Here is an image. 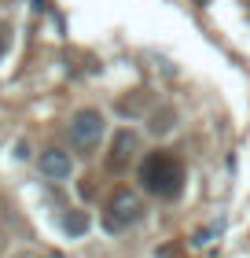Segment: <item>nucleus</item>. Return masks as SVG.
I'll use <instances>...</instances> for the list:
<instances>
[{
	"instance_id": "1",
	"label": "nucleus",
	"mask_w": 250,
	"mask_h": 258,
	"mask_svg": "<svg viewBox=\"0 0 250 258\" xmlns=\"http://www.w3.org/2000/svg\"><path fill=\"white\" fill-rule=\"evenodd\" d=\"M181 162L173 155H165V151H154V155L144 159V166H140V181H144V188L154 192V196H177L181 192Z\"/></svg>"
},
{
	"instance_id": "2",
	"label": "nucleus",
	"mask_w": 250,
	"mask_h": 258,
	"mask_svg": "<svg viewBox=\"0 0 250 258\" xmlns=\"http://www.w3.org/2000/svg\"><path fill=\"white\" fill-rule=\"evenodd\" d=\"M140 214H144V203H140V196H136V192H118V196L111 199V207H107L103 229H107V232H122V229L133 225Z\"/></svg>"
},
{
	"instance_id": "3",
	"label": "nucleus",
	"mask_w": 250,
	"mask_h": 258,
	"mask_svg": "<svg viewBox=\"0 0 250 258\" xmlns=\"http://www.w3.org/2000/svg\"><path fill=\"white\" fill-rule=\"evenodd\" d=\"M103 114L100 111H77L74 122H70V144L77 151H92L103 140Z\"/></svg>"
},
{
	"instance_id": "4",
	"label": "nucleus",
	"mask_w": 250,
	"mask_h": 258,
	"mask_svg": "<svg viewBox=\"0 0 250 258\" xmlns=\"http://www.w3.org/2000/svg\"><path fill=\"white\" fill-rule=\"evenodd\" d=\"M37 166H41V173H44L48 181H66V177H70V170H74V162H70V155H66V151L48 148V151H41Z\"/></svg>"
},
{
	"instance_id": "5",
	"label": "nucleus",
	"mask_w": 250,
	"mask_h": 258,
	"mask_svg": "<svg viewBox=\"0 0 250 258\" xmlns=\"http://www.w3.org/2000/svg\"><path fill=\"white\" fill-rule=\"evenodd\" d=\"M136 144H140V140H136L133 129H118V133H114V144H111V166L122 170L125 162L136 155Z\"/></svg>"
},
{
	"instance_id": "6",
	"label": "nucleus",
	"mask_w": 250,
	"mask_h": 258,
	"mask_svg": "<svg viewBox=\"0 0 250 258\" xmlns=\"http://www.w3.org/2000/svg\"><path fill=\"white\" fill-rule=\"evenodd\" d=\"M221 229H224L221 221H213V225H206V229H195V232H192V247H195V251L213 247V240L221 236Z\"/></svg>"
},
{
	"instance_id": "7",
	"label": "nucleus",
	"mask_w": 250,
	"mask_h": 258,
	"mask_svg": "<svg viewBox=\"0 0 250 258\" xmlns=\"http://www.w3.org/2000/svg\"><path fill=\"white\" fill-rule=\"evenodd\" d=\"M63 229L70 232V236H81V232H89V214H85V210H70V214L63 218Z\"/></svg>"
},
{
	"instance_id": "8",
	"label": "nucleus",
	"mask_w": 250,
	"mask_h": 258,
	"mask_svg": "<svg viewBox=\"0 0 250 258\" xmlns=\"http://www.w3.org/2000/svg\"><path fill=\"white\" fill-rule=\"evenodd\" d=\"M4 52H8V33L0 30V59H4Z\"/></svg>"
}]
</instances>
